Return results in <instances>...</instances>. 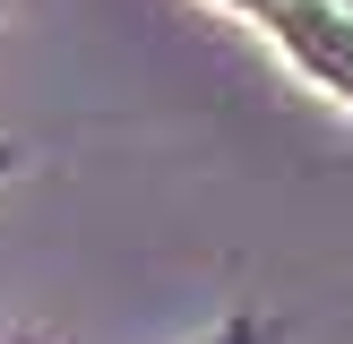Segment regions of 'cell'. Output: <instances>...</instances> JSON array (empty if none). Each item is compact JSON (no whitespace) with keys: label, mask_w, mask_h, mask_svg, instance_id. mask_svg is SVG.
Wrapping results in <instances>:
<instances>
[{"label":"cell","mask_w":353,"mask_h":344,"mask_svg":"<svg viewBox=\"0 0 353 344\" xmlns=\"http://www.w3.org/2000/svg\"><path fill=\"white\" fill-rule=\"evenodd\" d=\"M0 17H9V0H0Z\"/></svg>","instance_id":"cell-4"},{"label":"cell","mask_w":353,"mask_h":344,"mask_svg":"<svg viewBox=\"0 0 353 344\" xmlns=\"http://www.w3.org/2000/svg\"><path fill=\"white\" fill-rule=\"evenodd\" d=\"M9 172H17V147H9V138H0V181H9Z\"/></svg>","instance_id":"cell-3"},{"label":"cell","mask_w":353,"mask_h":344,"mask_svg":"<svg viewBox=\"0 0 353 344\" xmlns=\"http://www.w3.org/2000/svg\"><path fill=\"white\" fill-rule=\"evenodd\" d=\"M241 26H259L327 103L353 112V0H216Z\"/></svg>","instance_id":"cell-1"},{"label":"cell","mask_w":353,"mask_h":344,"mask_svg":"<svg viewBox=\"0 0 353 344\" xmlns=\"http://www.w3.org/2000/svg\"><path fill=\"white\" fill-rule=\"evenodd\" d=\"M199 344H276V327L259 319V310H233V319H216Z\"/></svg>","instance_id":"cell-2"}]
</instances>
